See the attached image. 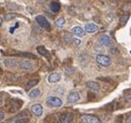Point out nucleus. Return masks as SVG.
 Wrapping results in <instances>:
<instances>
[{
	"mask_svg": "<svg viewBox=\"0 0 131 123\" xmlns=\"http://www.w3.org/2000/svg\"><path fill=\"white\" fill-rule=\"evenodd\" d=\"M96 62L99 64L100 66H103V67H107L112 64V60L108 56L106 55H103V54H98L96 56Z\"/></svg>",
	"mask_w": 131,
	"mask_h": 123,
	"instance_id": "obj_1",
	"label": "nucleus"
},
{
	"mask_svg": "<svg viewBox=\"0 0 131 123\" xmlns=\"http://www.w3.org/2000/svg\"><path fill=\"white\" fill-rule=\"evenodd\" d=\"M81 121L83 123H101L100 119L95 115L90 114H82L81 115Z\"/></svg>",
	"mask_w": 131,
	"mask_h": 123,
	"instance_id": "obj_2",
	"label": "nucleus"
},
{
	"mask_svg": "<svg viewBox=\"0 0 131 123\" xmlns=\"http://www.w3.org/2000/svg\"><path fill=\"white\" fill-rule=\"evenodd\" d=\"M47 104L50 107L59 108V107H61L63 105V101H62V99H60L57 96H50V97L47 98Z\"/></svg>",
	"mask_w": 131,
	"mask_h": 123,
	"instance_id": "obj_3",
	"label": "nucleus"
},
{
	"mask_svg": "<svg viewBox=\"0 0 131 123\" xmlns=\"http://www.w3.org/2000/svg\"><path fill=\"white\" fill-rule=\"evenodd\" d=\"M73 120V115L71 113H63L59 117V123H71Z\"/></svg>",
	"mask_w": 131,
	"mask_h": 123,
	"instance_id": "obj_4",
	"label": "nucleus"
},
{
	"mask_svg": "<svg viewBox=\"0 0 131 123\" xmlns=\"http://www.w3.org/2000/svg\"><path fill=\"white\" fill-rule=\"evenodd\" d=\"M27 112L25 111V113H24V115H18V116H16L15 118H12V119H9L7 122H10V121H14L13 123H28L29 122V118L25 115Z\"/></svg>",
	"mask_w": 131,
	"mask_h": 123,
	"instance_id": "obj_5",
	"label": "nucleus"
},
{
	"mask_svg": "<svg viewBox=\"0 0 131 123\" xmlns=\"http://www.w3.org/2000/svg\"><path fill=\"white\" fill-rule=\"evenodd\" d=\"M20 67H21L23 70H27V71H29V70H32V69H33L34 65H33V63H32V61H30V60H28V59H25V60L21 61Z\"/></svg>",
	"mask_w": 131,
	"mask_h": 123,
	"instance_id": "obj_6",
	"label": "nucleus"
},
{
	"mask_svg": "<svg viewBox=\"0 0 131 123\" xmlns=\"http://www.w3.org/2000/svg\"><path fill=\"white\" fill-rule=\"evenodd\" d=\"M35 21H36L37 24H38L40 27H42V28H50V27H51L49 21H48L43 16H37V17L35 18Z\"/></svg>",
	"mask_w": 131,
	"mask_h": 123,
	"instance_id": "obj_7",
	"label": "nucleus"
},
{
	"mask_svg": "<svg viewBox=\"0 0 131 123\" xmlns=\"http://www.w3.org/2000/svg\"><path fill=\"white\" fill-rule=\"evenodd\" d=\"M99 44L103 47V46H111L112 45V38L108 36V35H106V34H101L100 36H99Z\"/></svg>",
	"mask_w": 131,
	"mask_h": 123,
	"instance_id": "obj_8",
	"label": "nucleus"
},
{
	"mask_svg": "<svg viewBox=\"0 0 131 123\" xmlns=\"http://www.w3.org/2000/svg\"><path fill=\"white\" fill-rule=\"evenodd\" d=\"M31 111H32V113H33L35 116H37V117H40V116L42 115V112H43L42 107H41V105H39V104L32 105V106H31Z\"/></svg>",
	"mask_w": 131,
	"mask_h": 123,
	"instance_id": "obj_9",
	"label": "nucleus"
},
{
	"mask_svg": "<svg viewBox=\"0 0 131 123\" xmlns=\"http://www.w3.org/2000/svg\"><path fill=\"white\" fill-rule=\"evenodd\" d=\"M85 32L87 33H95L97 30H98V26L93 24V23H88L85 25Z\"/></svg>",
	"mask_w": 131,
	"mask_h": 123,
	"instance_id": "obj_10",
	"label": "nucleus"
},
{
	"mask_svg": "<svg viewBox=\"0 0 131 123\" xmlns=\"http://www.w3.org/2000/svg\"><path fill=\"white\" fill-rule=\"evenodd\" d=\"M80 94L78 93V92H70V93L68 94V97H67V101L70 102V104H74L77 101L80 100Z\"/></svg>",
	"mask_w": 131,
	"mask_h": 123,
	"instance_id": "obj_11",
	"label": "nucleus"
},
{
	"mask_svg": "<svg viewBox=\"0 0 131 123\" xmlns=\"http://www.w3.org/2000/svg\"><path fill=\"white\" fill-rule=\"evenodd\" d=\"M60 80H61V76H60V74H58V73H53V74H51V75L49 76V78H48V81H49V83H51V84L58 83Z\"/></svg>",
	"mask_w": 131,
	"mask_h": 123,
	"instance_id": "obj_12",
	"label": "nucleus"
},
{
	"mask_svg": "<svg viewBox=\"0 0 131 123\" xmlns=\"http://www.w3.org/2000/svg\"><path fill=\"white\" fill-rule=\"evenodd\" d=\"M71 32L74 34V35H77V36H79V37H81V36H84L85 35V30L82 28V27H73L72 29H71Z\"/></svg>",
	"mask_w": 131,
	"mask_h": 123,
	"instance_id": "obj_13",
	"label": "nucleus"
},
{
	"mask_svg": "<svg viewBox=\"0 0 131 123\" xmlns=\"http://www.w3.org/2000/svg\"><path fill=\"white\" fill-rule=\"evenodd\" d=\"M36 50H37V52H38V54H39V55L45 56L46 58L50 59V52H49V51H48L43 46H38V47L36 48Z\"/></svg>",
	"mask_w": 131,
	"mask_h": 123,
	"instance_id": "obj_14",
	"label": "nucleus"
},
{
	"mask_svg": "<svg viewBox=\"0 0 131 123\" xmlns=\"http://www.w3.org/2000/svg\"><path fill=\"white\" fill-rule=\"evenodd\" d=\"M87 87L90 89V90H92V91H98L100 89V86H99V84L98 83H96V82H94V81H89V82H87Z\"/></svg>",
	"mask_w": 131,
	"mask_h": 123,
	"instance_id": "obj_15",
	"label": "nucleus"
},
{
	"mask_svg": "<svg viewBox=\"0 0 131 123\" xmlns=\"http://www.w3.org/2000/svg\"><path fill=\"white\" fill-rule=\"evenodd\" d=\"M40 89H38V88H35V89H32L29 93H28V96L30 97V98H37L39 95H40Z\"/></svg>",
	"mask_w": 131,
	"mask_h": 123,
	"instance_id": "obj_16",
	"label": "nucleus"
},
{
	"mask_svg": "<svg viewBox=\"0 0 131 123\" xmlns=\"http://www.w3.org/2000/svg\"><path fill=\"white\" fill-rule=\"evenodd\" d=\"M4 63L7 67H16L18 62L14 58H6V59H4Z\"/></svg>",
	"mask_w": 131,
	"mask_h": 123,
	"instance_id": "obj_17",
	"label": "nucleus"
},
{
	"mask_svg": "<svg viewBox=\"0 0 131 123\" xmlns=\"http://www.w3.org/2000/svg\"><path fill=\"white\" fill-rule=\"evenodd\" d=\"M38 82H39V80H38V79H32V80L28 81V83H27V85H26V89H27V90L31 89L32 87H34L35 85H37V84H38Z\"/></svg>",
	"mask_w": 131,
	"mask_h": 123,
	"instance_id": "obj_18",
	"label": "nucleus"
},
{
	"mask_svg": "<svg viewBox=\"0 0 131 123\" xmlns=\"http://www.w3.org/2000/svg\"><path fill=\"white\" fill-rule=\"evenodd\" d=\"M50 8H51V11H52L53 13H58V12L60 11L61 6H60V4H59L58 2H52V3L50 4Z\"/></svg>",
	"mask_w": 131,
	"mask_h": 123,
	"instance_id": "obj_19",
	"label": "nucleus"
},
{
	"mask_svg": "<svg viewBox=\"0 0 131 123\" xmlns=\"http://www.w3.org/2000/svg\"><path fill=\"white\" fill-rule=\"evenodd\" d=\"M65 25V19L64 18H59L56 20V26L59 28H62Z\"/></svg>",
	"mask_w": 131,
	"mask_h": 123,
	"instance_id": "obj_20",
	"label": "nucleus"
},
{
	"mask_svg": "<svg viewBox=\"0 0 131 123\" xmlns=\"http://www.w3.org/2000/svg\"><path fill=\"white\" fill-rule=\"evenodd\" d=\"M17 17V15L15 14V13H9V14H6L5 16H4V20L5 21H9V20H12V19H14V18H16Z\"/></svg>",
	"mask_w": 131,
	"mask_h": 123,
	"instance_id": "obj_21",
	"label": "nucleus"
},
{
	"mask_svg": "<svg viewBox=\"0 0 131 123\" xmlns=\"http://www.w3.org/2000/svg\"><path fill=\"white\" fill-rule=\"evenodd\" d=\"M64 39H65V43H71L72 42V37H71L70 34H65Z\"/></svg>",
	"mask_w": 131,
	"mask_h": 123,
	"instance_id": "obj_22",
	"label": "nucleus"
},
{
	"mask_svg": "<svg viewBox=\"0 0 131 123\" xmlns=\"http://www.w3.org/2000/svg\"><path fill=\"white\" fill-rule=\"evenodd\" d=\"M128 19H129V15H124V16L121 18V24L124 25V24L128 21Z\"/></svg>",
	"mask_w": 131,
	"mask_h": 123,
	"instance_id": "obj_23",
	"label": "nucleus"
},
{
	"mask_svg": "<svg viewBox=\"0 0 131 123\" xmlns=\"http://www.w3.org/2000/svg\"><path fill=\"white\" fill-rule=\"evenodd\" d=\"M72 43L75 45V46H80L81 44H82V40L80 39V38H78V37H75V38H72Z\"/></svg>",
	"mask_w": 131,
	"mask_h": 123,
	"instance_id": "obj_24",
	"label": "nucleus"
},
{
	"mask_svg": "<svg viewBox=\"0 0 131 123\" xmlns=\"http://www.w3.org/2000/svg\"><path fill=\"white\" fill-rule=\"evenodd\" d=\"M104 50V48L99 44V45H96L95 46V51H97V52H99V51H103Z\"/></svg>",
	"mask_w": 131,
	"mask_h": 123,
	"instance_id": "obj_25",
	"label": "nucleus"
},
{
	"mask_svg": "<svg viewBox=\"0 0 131 123\" xmlns=\"http://www.w3.org/2000/svg\"><path fill=\"white\" fill-rule=\"evenodd\" d=\"M122 119H123V117H122V116L117 117V118H116V122H115V123H122Z\"/></svg>",
	"mask_w": 131,
	"mask_h": 123,
	"instance_id": "obj_26",
	"label": "nucleus"
},
{
	"mask_svg": "<svg viewBox=\"0 0 131 123\" xmlns=\"http://www.w3.org/2000/svg\"><path fill=\"white\" fill-rule=\"evenodd\" d=\"M4 119V113L0 111V121H2Z\"/></svg>",
	"mask_w": 131,
	"mask_h": 123,
	"instance_id": "obj_27",
	"label": "nucleus"
},
{
	"mask_svg": "<svg viewBox=\"0 0 131 123\" xmlns=\"http://www.w3.org/2000/svg\"><path fill=\"white\" fill-rule=\"evenodd\" d=\"M65 71H66V74H71V71H73V69L72 68H66Z\"/></svg>",
	"mask_w": 131,
	"mask_h": 123,
	"instance_id": "obj_28",
	"label": "nucleus"
},
{
	"mask_svg": "<svg viewBox=\"0 0 131 123\" xmlns=\"http://www.w3.org/2000/svg\"><path fill=\"white\" fill-rule=\"evenodd\" d=\"M125 123H131V116H129V117H128V118L126 119Z\"/></svg>",
	"mask_w": 131,
	"mask_h": 123,
	"instance_id": "obj_29",
	"label": "nucleus"
},
{
	"mask_svg": "<svg viewBox=\"0 0 131 123\" xmlns=\"http://www.w3.org/2000/svg\"><path fill=\"white\" fill-rule=\"evenodd\" d=\"M2 104H3V100H2V98H1V97H0V107L2 106Z\"/></svg>",
	"mask_w": 131,
	"mask_h": 123,
	"instance_id": "obj_30",
	"label": "nucleus"
},
{
	"mask_svg": "<svg viewBox=\"0 0 131 123\" xmlns=\"http://www.w3.org/2000/svg\"><path fill=\"white\" fill-rule=\"evenodd\" d=\"M2 22H3V20H2V18H1V17H0V26L2 25Z\"/></svg>",
	"mask_w": 131,
	"mask_h": 123,
	"instance_id": "obj_31",
	"label": "nucleus"
}]
</instances>
